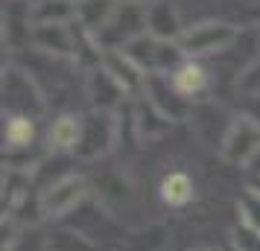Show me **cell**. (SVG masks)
Wrapping results in <instances>:
<instances>
[{
  "mask_svg": "<svg viewBox=\"0 0 260 251\" xmlns=\"http://www.w3.org/2000/svg\"><path fill=\"white\" fill-rule=\"evenodd\" d=\"M123 53L129 56L143 76H152V73H173L184 61V53L176 41H164V38H155L149 32L138 35L135 41H129Z\"/></svg>",
  "mask_w": 260,
  "mask_h": 251,
  "instance_id": "2",
  "label": "cell"
},
{
  "mask_svg": "<svg viewBox=\"0 0 260 251\" xmlns=\"http://www.w3.org/2000/svg\"><path fill=\"white\" fill-rule=\"evenodd\" d=\"M240 228L260 237V190H254V187H246L243 199H240Z\"/></svg>",
  "mask_w": 260,
  "mask_h": 251,
  "instance_id": "16",
  "label": "cell"
},
{
  "mask_svg": "<svg viewBox=\"0 0 260 251\" xmlns=\"http://www.w3.org/2000/svg\"><path fill=\"white\" fill-rule=\"evenodd\" d=\"M158 196H161V202L167 207H187L196 199V184H193V178H190L187 172L173 169V172H167L164 178H161Z\"/></svg>",
  "mask_w": 260,
  "mask_h": 251,
  "instance_id": "13",
  "label": "cell"
},
{
  "mask_svg": "<svg viewBox=\"0 0 260 251\" xmlns=\"http://www.w3.org/2000/svg\"><path fill=\"white\" fill-rule=\"evenodd\" d=\"M199 251H208V248H199Z\"/></svg>",
  "mask_w": 260,
  "mask_h": 251,
  "instance_id": "18",
  "label": "cell"
},
{
  "mask_svg": "<svg viewBox=\"0 0 260 251\" xmlns=\"http://www.w3.org/2000/svg\"><path fill=\"white\" fill-rule=\"evenodd\" d=\"M32 144H36V117L32 114H9L3 123L6 152H26Z\"/></svg>",
  "mask_w": 260,
  "mask_h": 251,
  "instance_id": "14",
  "label": "cell"
},
{
  "mask_svg": "<svg viewBox=\"0 0 260 251\" xmlns=\"http://www.w3.org/2000/svg\"><path fill=\"white\" fill-rule=\"evenodd\" d=\"M120 137V120L114 111H91L85 114V132L76 155L82 158H100L106 155Z\"/></svg>",
  "mask_w": 260,
  "mask_h": 251,
  "instance_id": "6",
  "label": "cell"
},
{
  "mask_svg": "<svg viewBox=\"0 0 260 251\" xmlns=\"http://www.w3.org/2000/svg\"><path fill=\"white\" fill-rule=\"evenodd\" d=\"M85 114H59L47 129V146L53 152H76L82 144Z\"/></svg>",
  "mask_w": 260,
  "mask_h": 251,
  "instance_id": "11",
  "label": "cell"
},
{
  "mask_svg": "<svg viewBox=\"0 0 260 251\" xmlns=\"http://www.w3.org/2000/svg\"><path fill=\"white\" fill-rule=\"evenodd\" d=\"M76 24H29V44L56 59H76L79 50Z\"/></svg>",
  "mask_w": 260,
  "mask_h": 251,
  "instance_id": "7",
  "label": "cell"
},
{
  "mask_svg": "<svg viewBox=\"0 0 260 251\" xmlns=\"http://www.w3.org/2000/svg\"><path fill=\"white\" fill-rule=\"evenodd\" d=\"M141 96L149 102V105L167 120V123H176V120H184L193 111V102H187L184 96L178 94L173 82H170V73H152L146 76L143 82V91Z\"/></svg>",
  "mask_w": 260,
  "mask_h": 251,
  "instance_id": "5",
  "label": "cell"
},
{
  "mask_svg": "<svg viewBox=\"0 0 260 251\" xmlns=\"http://www.w3.org/2000/svg\"><path fill=\"white\" fill-rule=\"evenodd\" d=\"M29 24H76V0H36Z\"/></svg>",
  "mask_w": 260,
  "mask_h": 251,
  "instance_id": "15",
  "label": "cell"
},
{
  "mask_svg": "<svg viewBox=\"0 0 260 251\" xmlns=\"http://www.w3.org/2000/svg\"><path fill=\"white\" fill-rule=\"evenodd\" d=\"M187 26H181L178 12L170 0H152L146 3V32L155 38H164V41H176L184 35Z\"/></svg>",
  "mask_w": 260,
  "mask_h": 251,
  "instance_id": "10",
  "label": "cell"
},
{
  "mask_svg": "<svg viewBox=\"0 0 260 251\" xmlns=\"http://www.w3.org/2000/svg\"><path fill=\"white\" fill-rule=\"evenodd\" d=\"M120 0H76V26L88 35H100L111 21Z\"/></svg>",
  "mask_w": 260,
  "mask_h": 251,
  "instance_id": "12",
  "label": "cell"
},
{
  "mask_svg": "<svg viewBox=\"0 0 260 251\" xmlns=\"http://www.w3.org/2000/svg\"><path fill=\"white\" fill-rule=\"evenodd\" d=\"M85 196H88V181H85V175L68 172V175L56 178L53 184H47L41 190V196H38V210L47 216V219H59V216L76 210L85 202Z\"/></svg>",
  "mask_w": 260,
  "mask_h": 251,
  "instance_id": "3",
  "label": "cell"
},
{
  "mask_svg": "<svg viewBox=\"0 0 260 251\" xmlns=\"http://www.w3.org/2000/svg\"><path fill=\"white\" fill-rule=\"evenodd\" d=\"M85 94L91 99L94 111H114V114H117V108L129 99V91L103 67V61L88 73V79H85Z\"/></svg>",
  "mask_w": 260,
  "mask_h": 251,
  "instance_id": "8",
  "label": "cell"
},
{
  "mask_svg": "<svg viewBox=\"0 0 260 251\" xmlns=\"http://www.w3.org/2000/svg\"><path fill=\"white\" fill-rule=\"evenodd\" d=\"M170 82H173V88L187 102H193V99H202V96L211 91V73H208V67L202 61L184 59L176 70L170 73Z\"/></svg>",
  "mask_w": 260,
  "mask_h": 251,
  "instance_id": "9",
  "label": "cell"
},
{
  "mask_svg": "<svg viewBox=\"0 0 260 251\" xmlns=\"http://www.w3.org/2000/svg\"><path fill=\"white\" fill-rule=\"evenodd\" d=\"M237 26L225 24V21H202L196 26H187L184 35L178 38V47L184 53V59H208L216 53H225L237 44Z\"/></svg>",
  "mask_w": 260,
  "mask_h": 251,
  "instance_id": "1",
  "label": "cell"
},
{
  "mask_svg": "<svg viewBox=\"0 0 260 251\" xmlns=\"http://www.w3.org/2000/svg\"><path fill=\"white\" fill-rule=\"evenodd\" d=\"M132 3H152V0H132Z\"/></svg>",
  "mask_w": 260,
  "mask_h": 251,
  "instance_id": "17",
  "label": "cell"
},
{
  "mask_svg": "<svg viewBox=\"0 0 260 251\" xmlns=\"http://www.w3.org/2000/svg\"><path fill=\"white\" fill-rule=\"evenodd\" d=\"M260 149V123L248 114H240L228 123V129L222 134V144H219V155L228 164L237 167H246L248 158Z\"/></svg>",
  "mask_w": 260,
  "mask_h": 251,
  "instance_id": "4",
  "label": "cell"
}]
</instances>
